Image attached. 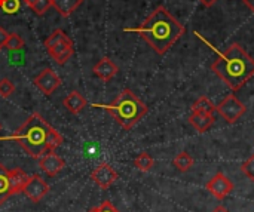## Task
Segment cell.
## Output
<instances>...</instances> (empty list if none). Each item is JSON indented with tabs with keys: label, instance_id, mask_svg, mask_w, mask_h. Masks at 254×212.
<instances>
[{
	"label": "cell",
	"instance_id": "cell-24",
	"mask_svg": "<svg viewBox=\"0 0 254 212\" xmlns=\"http://www.w3.org/2000/svg\"><path fill=\"white\" fill-rule=\"evenodd\" d=\"M52 6V0H37L36 1V4H34V7L31 9L36 15H39V16H42V15H45L46 12H48V9Z\"/></svg>",
	"mask_w": 254,
	"mask_h": 212
},
{
	"label": "cell",
	"instance_id": "cell-29",
	"mask_svg": "<svg viewBox=\"0 0 254 212\" xmlns=\"http://www.w3.org/2000/svg\"><path fill=\"white\" fill-rule=\"evenodd\" d=\"M199 1H201L205 7H211V6H213V4H216L219 0H199Z\"/></svg>",
	"mask_w": 254,
	"mask_h": 212
},
{
	"label": "cell",
	"instance_id": "cell-1",
	"mask_svg": "<svg viewBox=\"0 0 254 212\" xmlns=\"http://www.w3.org/2000/svg\"><path fill=\"white\" fill-rule=\"evenodd\" d=\"M1 140L18 143L30 158L37 160L63 144V137L39 113H33L12 135Z\"/></svg>",
	"mask_w": 254,
	"mask_h": 212
},
{
	"label": "cell",
	"instance_id": "cell-28",
	"mask_svg": "<svg viewBox=\"0 0 254 212\" xmlns=\"http://www.w3.org/2000/svg\"><path fill=\"white\" fill-rule=\"evenodd\" d=\"M7 37H9V33L3 27H0V49L4 48V45L7 42Z\"/></svg>",
	"mask_w": 254,
	"mask_h": 212
},
{
	"label": "cell",
	"instance_id": "cell-25",
	"mask_svg": "<svg viewBox=\"0 0 254 212\" xmlns=\"http://www.w3.org/2000/svg\"><path fill=\"white\" fill-rule=\"evenodd\" d=\"M241 171H243V174H244L247 178H250L252 181H254V156L249 158V159L243 163Z\"/></svg>",
	"mask_w": 254,
	"mask_h": 212
},
{
	"label": "cell",
	"instance_id": "cell-22",
	"mask_svg": "<svg viewBox=\"0 0 254 212\" xmlns=\"http://www.w3.org/2000/svg\"><path fill=\"white\" fill-rule=\"evenodd\" d=\"M4 48L9 49L10 52L21 51V49L24 48V40L21 39L19 34H16V33H9V37H7V42H6Z\"/></svg>",
	"mask_w": 254,
	"mask_h": 212
},
{
	"label": "cell",
	"instance_id": "cell-21",
	"mask_svg": "<svg viewBox=\"0 0 254 212\" xmlns=\"http://www.w3.org/2000/svg\"><path fill=\"white\" fill-rule=\"evenodd\" d=\"M192 110H196V111H205V113H211L214 114L216 111V106L211 103V100H208L207 97H199L195 104L192 106Z\"/></svg>",
	"mask_w": 254,
	"mask_h": 212
},
{
	"label": "cell",
	"instance_id": "cell-8",
	"mask_svg": "<svg viewBox=\"0 0 254 212\" xmlns=\"http://www.w3.org/2000/svg\"><path fill=\"white\" fill-rule=\"evenodd\" d=\"M119 178V174L115 171L113 166H110L109 163L103 162L100 163L92 172H91V180L103 190H107L116 180Z\"/></svg>",
	"mask_w": 254,
	"mask_h": 212
},
{
	"label": "cell",
	"instance_id": "cell-27",
	"mask_svg": "<svg viewBox=\"0 0 254 212\" xmlns=\"http://www.w3.org/2000/svg\"><path fill=\"white\" fill-rule=\"evenodd\" d=\"M88 212H121V211H119V210H116V208H115V205H113L110 201H104L101 205H98V207H95V208L89 210Z\"/></svg>",
	"mask_w": 254,
	"mask_h": 212
},
{
	"label": "cell",
	"instance_id": "cell-2",
	"mask_svg": "<svg viewBox=\"0 0 254 212\" xmlns=\"http://www.w3.org/2000/svg\"><path fill=\"white\" fill-rule=\"evenodd\" d=\"M125 31L140 34L156 53L164 55L186 33V28L167 10V7L158 6L141 25L125 28Z\"/></svg>",
	"mask_w": 254,
	"mask_h": 212
},
{
	"label": "cell",
	"instance_id": "cell-26",
	"mask_svg": "<svg viewBox=\"0 0 254 212\" xmlns=\"http://www.w3.org/2000/svg\"><path fill=\"white\" fill-rule=\"evenodd\" d=\"M0 7L4 13H15L19 9V0H3Z\"/></svg>",
	"mask_w": 254,
	"mask_h": 212
},
{
	"label": "cell",
	"instance_id": "cell-34",
	"mask_svg": "<svg viewBox=\"0 0 254 212\" xmlns=\"http://www.w3.org/2000/svg\"><path fill=\"white\" fill-rule=\"evenodd\" d=\"M0 129H1V125H0Z\"/></svg>",
	"mask_w": 254,
	"mask_h": 212
},
{
	"label": "cell",
	"instance_id": "cell-23",
	"mask_svg": "<svg viewBox=\"0 0 254 212\" xmlns=\"http://www.w3.org/2000/svg\"><path fill=\"white\" fill-rule=\"evenodd\" d=\"M13 92H15V85L12 83V80H9L7 77L0 79V97L9 98Z\"/></svg>",
	"mask_w": 254,
	"mask_h": 212
},
{
	"label": "cell",
	"instance_id": "cell-33",
	"mask_svg": "<svg viewBox=\"0 0 254 212\" xmlns=\"http://www.w3.org/2000/svg\"><path fill=\"white\" fill-rule=\"evenodd\" d=\"M1 3H3V0H0V6H1Z\"/></svg>",
	"mask_w": 254,
	"mask_h": 212
},
{
	"label": "cell",
	"instance_id": "cell-20",
	"mask_svg": "<svg viewBox=\"0 0 254 212\" xmlns=\"http://www.w3.org/2000/svg\"><path fill=\"white\" fill-rule=\"evenodd\" d=\"M65 39H68V36L61 30V28H57V30H54L49 36H48V39L45 40V48H46V51L48 49H51V48H54V46H57L58 43H61V42H64Z\"/></svg>",
	"mask_w": 254,
	"mask_h": 212
},
{
	"label": "cell",
	"instance_id": "cell-12",
	"mask_svg": "<svg viewBox=\"0 0 254 212\" xmlns=\"http://www.w3.org/2000/svg\"><path fill=\"white\" fill-rule=\"evenodd\" d=\"M188 120H189L190 126H192L196 132L204 134V132H207V131L213 126V123H214L216 119H214V116H213L211 113L192 110V113H190V116H189Z\"/></svg>",
	"mask_w": 254,
	"mask_h": 212
},
{
	"label": "cell",
	"instance_id": "cell-14",
	"mask_svg": "<svg viewBox=\"0 0 254 212\" xmlns=\"http://www.w3.org/2000/svg\"><path fill=\"white\" fill-rule=\"evenodd\" d=\"M63 106L67 108V111H70L71 114H79L86 106L88 101L85 100V97L79 92V91H71L64 100H63Z\"/></svg>",
	"mask_w": 254,
	"mask_h": 212
},
{
	"label": "cell",
	"instance_id": "cell-30",
	"mask_svg": "<svg viewBox=\"0 0 254 212\" xmlns=\"http://www.w3.org/2000/svg\"><path fill=\"white\" fill-rule=\"evenodd\" d=\"M243 3H244L252 12H254V0H243Z\"/></svg>",
	"mask_w": 254,
	"mask_h": 212
},
{
	"label": "cell",
	"instance_id": "cell-9",
	"mask_svg": "<svg viewBox=\"0 0 254 212\" xmlns=\"http://www.w3.org/2000/svg\"><path fill=\"white\" fill-rule=\"evenodd\" d=\"M34 85L45 94V95H52L61 85V79L60 76L51 70V68H45L42 70L36 77H34Z\"/></svg>",
	"mask_w": 254,
	"mask_h": 212
},
{
	"label": "cell",
	"instance_id": "cell-7",
	"mask_svg": "<svg viewBox=\"0 0 254 212\" xmlns=\"http://www.w3.org/2000/svg\"><path fill=\"white\" fill-rule=\"evenodd\" d=\"M49 192V186L48 183L37 174L31 175L24 187V195L33 202V204H39Z\"/></svg>",
	"mask_w": 254,
	"mask_h": 212
},
{
	"label": "cell",
	"instance_id": "cell-18",
	"mask_svg": "<svg viewBox=\"0 0 254 212\" xmlns=\"http://www.w3.org/2000/svg\"><path fill=\"white\" fill-rule=\"evenodd\" d=\"M173 163H174V166H176L180 172H188V171H190L192 166H193V158H192L189 153L182 152V153H179V155L174 158Z\"/></svg>",
	"mask_w": 254,
	"mask_h": 212
},
{
	"label": "cell",
	"instance_id": "cell-17",
	"mask_svg": "<svg viewBox=\"0 0 254 212\" xmlns=\"http://www.w3.org/2000/svg\"><path fill=\"white\" fill-rule=\"evenodd\" d=\"M10 198V183H9V171L4 165L0 163V205H3Z\"/></svg>",
	"mask_w": 254,
	"mask_h": 212
},
{
	"label": "cell",
	"instance_id": "cell-16",
	"mask_svg": "<svg viewBox=\"0 0 254 212\" xmlns=\"http://www.w3.org/2000/svg\"><path fill=\"white\" fill-rule=\"evenodd\" d=\"M83 0H52V7L64 18L70 16L80 4Z\"/></svg>",
	"mask_w": 254,
	"mask_h": 212
},
{
	"label": "cell",
	"instance_id": "cell-11",
	"mask_svg": "<svg viewBox=\"0 0 254 212\" xmlns=\"http://www.w3.org/2000/svg\"><path fill=\"white\" fill-rule=\"evenodd\" d=\"M74 52V48H73V42L71 39H65L64 42L58 43L57 46L48 49V53L54 58V61L58 64V65H64L73 55Z\"/></svg>",
	"mask_w": 254,
	"mask_h": 212
},
{
	"label": "cell",
	"instance_id": "cell-6",
	"mask_svg": "<svg viewBox=\"0 0 254 212\" xmlns=\"http://www.w3.org/2000/svg\"><path fill=\"white\" fill-rule=\"evenodd\" d=\"M207 190L219 201H223L225 198H228L232 190H234V183L222 172H217L208 183H207Z\"/></svg>",
	"mask_w": 254,
	"mask_h": 212
},
{
	"label": "cell",
	"instance_id": "cell-19",
	"mask_svg": "<svg viewBox=\"0 0 254 212\" xmlns=\"http://www.w3.org/2000/svg\"><path fill=\"white\" fill-rule=\"evenodd\" d=\"M153 165H155L153 158H152L149 153H146V152L140 153V155L134 159V166H135L138 171H141V172H149V171L153 168Z\"/></svg>",
	"mask_w": 254,
	"mask_h": 212
},
{
	"label": "cell",
	"instance_id": "cell-10",
	"mask_svg": "<svg viewBox=\"0 0 254 212\" xmlns=\"http://www.w3.org/2000/svg\"><path fill=\"white\" fill-rule=\"evenodd\" d=\"M65 166V162L63 158H60L55 152H49L45 156L39 159V168L48 175V177H55L58 175Z\"/></svg>",
	"mask_w": 254,
	"mask_h": 212
},
{
	"label": "cell",
	"instance_id": "cell-3",
	"mask_svg": "<svg viewBox=\"0 0 254 212\" xmlns=\"http://www.w3.org/2000/svg\"><path fill=\"white\" fill-rule=\"evenodd\" d=\"M219 58L211 64V70L232 91L241 89L254 76V59L240 43H232L225 52H219Z\"/></svg>",
	"mask_w": 254,
	"mask_h": 212
},
{
	"label": "cell",
	"instance_id": "cell-5",
	"mask_svg": "<svg viewBox=\"0 0 254 212\" xmlns=\"http://www.w3.org/2000/svg\"><path fill=\"white\" fill-rule=\"evenodd\" d=\"M216 111L228 123H235V122H238V119H241L244 116L247 108L235 95H228L219 106H216Z\"/></svg>",
	"mask_w": 254,
	"mask_h": 212
},
{
	"label": "cell",
	"instance_id": "cell-15",
	"mask_svg": "<svg viewBox=\"0 0 254 212\" xmlns=\"http://www.w3.org/2000/svg\"><path fill=\"white\" fill-rule=\"evenodd\" d=\"M28 175L21 169V168H15L12 171H9V183H10V196L19 195L24 192V187L28 181Z\"/></svg>",
	"mask_w": 254,
	"mask_h": 212
},
{
	"label": "cell",
	"instance_id": "cell-4",
	"mask_svg": "<svg viewBox=\"0 0 254 212\" xmlns=\"http://www.w3.org/2000/svg\"><path fill=\"white\" fill-rule=\"evenodd\" d=\"M94 107L110 113L116 123H119L125 131L134 128L149 111L147 106L131 89H124L110 104H94Z\"/></svg>",
	"mask_w": 254,
	"mask_h": 212
},
{
	"label": "cell",
	"instance_id": "cell-31",
	"mask_svg": "<svg viewBox=\"0 0 254 212\" xmlns=\"http://www.w3.org/2000/svg\"><path fill=\"white\" fill-rule=\"evenodd\" d=\"M36 1H37V0H24V3H25L30 9H33V7H34Z\"/></svg>",
	"mask_w": 254,
	"mask_h": 212
},
{
	"label": "cell",
	"instance_id": "cell-13",
	"mask_svg": "<svg viewBox=\"0 0 254 212\" xmlns=\"http://www.w3.org/2000/svg\"><path fill=\"white\" fill-rule=\"evenodd\" d=\"M118 65L110 58H101L92 68V73L103 82H110L118 74Z\"/></svg>",
	"mask_w": 254,
	"mask_h": 212
},
{
	"label": "cell",
	"instance_id": "cell-32",
	"mask_svg": "<svg viewBox=\"0 0 254 212\" xmlns=\"http://www.w3.org/2000/svg\"><path fill=\"white\" fill-rule=\"evenodd\" d=\"M211 212H229V211H228V210H226L225 207H222V205H220V207L214 208V210H213V211H211Z\"/></svg>",
	"mask_w": 254,
	"mask_h": 212
}]
</instances>
